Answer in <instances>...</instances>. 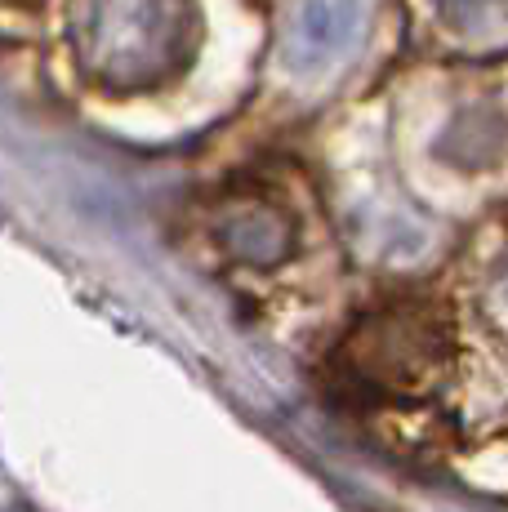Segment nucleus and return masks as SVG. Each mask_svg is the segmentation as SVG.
Returning a JSON list of instances; mask_svg holds the SVG:
<instances>
[{
    "instance_id": "obj_1",
    "label": "nucleus",
    "mask_w": 508,
    "mask_h": 512,
    "mask_svg": "<svg viewBox=\"0 0 508 512\" xmlns=\"http://www.w3.org/2000/svg\"><path fill=\"white\" fill-rule=\"evenodd\" d=\"M76 63L94 85L143 94L174 81L197 49L192 0H72Z\"/></svg>"
},
{
    "instance_id": "obj_2",
    "label": "nucleus",
    "mask_w": 508,
    "mask_h": 512,
    "mask_svg": "<svg viewBox=\"0 0 508 512\" xmlns=\"http://www.w3.org/2000/svg\"><path fill=\"white\" fill-rule=\"evenodd\" d=\"M339 366L366 397L415 401L451 370V326L428 303H384L348 330Z\"/></svg>"
},
{
    "instance_id": "obj_3",
    "label": "nucleus",
    "mask_w": 508,
    "mask_h": 512,
    "mask_svg": "<svg viewBox=\"0 0 508 512\" xmlns=\"http://www.w3.org/2000/svg\"><path fill=\"white\" fill-rule=\"evenodd\" d=\"M361 32H366L361 0H295L281 36V63L295 76L330 72L361 45Z\"/></svg>"
},
{
    "instance_id": "obj_4",
    "label": "nucleus",
    "mask_w": 508,
    "mask_h": 512,
    "mask_svg": "<svg viewBox=\"0 0 508 512\" xmlns=\"http://www.w3.org/2000/svg\"><path fill=\"white\" fill-rule=\"evenodd\" d=\"M210 236L223 245V254L250 268H277L295 254L299 223L272 196H232L214 210Z\"/></svg>"
},
{
    "instance_id": "obj_5",
    "label": "nucleus",
    "mask_w": 508,
    "mask_h": 512,
    "mask_svg": "<svg viewBox=\"0 0 508 512\" xmlns=\"http://www.w3.org/2000/svg\"><path fill=\"white\" fill-rule=\"evenodd\" d=\"M433 5L455 32H491L508 23V0H433Z\"/></svg>"
},
{
    "instance_id": "obj_6",
    "label": "nucleus",
    "mask_w": 508,
    "mask_h": 512,
    "mask_svg": "<svg viewBox=\"0 0 508 512\" xmlns=\"http://www.w3.org/2000/svg\"><path fill=\"white\" fill-rule=\"evenodd\" d=\"M495 308L508 317V263L500 268V277H495Z\"/></svg>"
}]
</instances>
